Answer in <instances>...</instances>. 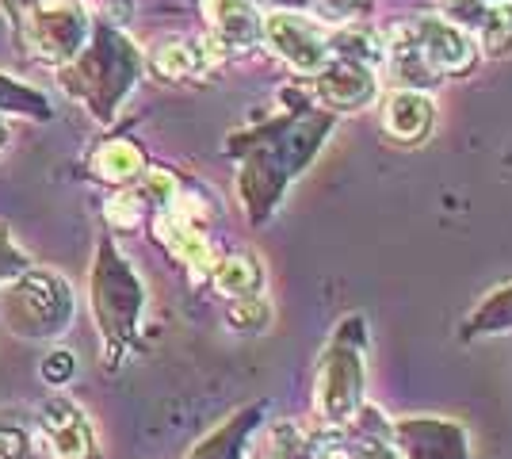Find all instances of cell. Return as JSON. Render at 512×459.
<instances>
[{
    "label": "cell",
    "instance_id": "obj_17",
    "mask_svg": "<svg viewBox=\"0 0 512 459\" xmlns=\"http://www.w3.org/2000/svg\"><path fill=\"white\" fill-rule=\"evenodd\" d=\"M211 280L222 295H230V299H249V295H260V287H264V268H260L256 257L237 253V257L214 261Z\"/></svg>",
    "mask_w": 512,
    "mask_h": 459
},
{
    "label": "cell",
    "instance_id": "obj_20",
    "mask_svg": "<svg viewBox=\"0 0 512 459\" xmlns=\"http://www.w3.org/2000/svg\"><path fill=\"white\" fill-rule=\"evenodd\" d=\"M478 46L490 58H509L512 54V4H486L478 20Z\"/></svg>",
    "mask_w": 512,
    "mask_h": 459
},
{
    "label": "cell",
    "instance_id": "obj_33",
    "mask_svg": "<svg viewBox=\"0 0 512 459\" xmlns=\"http://www.w3.org/2000/svg\"><path fill=\"white\" fill-rule=\"evenodd\" d=\"M482 4H512V0H482Z\"/></svg>",
    "mask_w": 512,
    "mask_h": 459
},
{
    "label": "cell",
    "instance_id": "obj_19",
    "mask_svg": "<svg viewBox=\"0 0 512 459\" xmlns=\"http://www.w3.org/2000/svg\"><path fill=\"white\" fill-rule=\"evenodd\" d=\"M512 329V284L493 287L482 303L474 306V314H467L463 337H490V333H505Z\"/></svg>",
    "mask_w": 512,
    "mask_h": 459
},
{
    "label": "cell",
    "instance_id": "obj_26",
    "mask_svg": "<svg viewBox=\"0 0 512 459\" xmlns=\"http://www.w3.org/2000/svg\"><path fill=\"white\" fill-rule=\"evenodd\" d=\"M146 215V203L138 192H119V196L107 199V222L119 226V230H134Z\"/></svg>",
    "mask_w": 512,
    "mask_h": 459
},
{
    "label": "cell",
    "instance_id": "obj_21",
    "mask_svg": "<svg viewBox=\"0 0 512 459\" xmlns=\"http://www.w3.org/2000/svg\"><path fill=\"white\" fill-rule=\"evenodd\" d=\"M249 421H253V410H249V417H237L234 425H226L214 437L203 440L192 459H241V433L249 429Z\"/></svg>",
    "mask_w": 512,
    "mask_h": 459
},
{
    "label": "cell",
    "instance_id": "obj_27",
    "mask_svg": "<svg viewBox=\"0 0 512 459\" xmlns=\"http://www.w3.org/2000/svg\"><path fill=\"white\" fill-rule=\"evenodd\" d=\"M440 8H444V20L455 23V27H478L482 20V12H486V4L482 0H440Z\"/></svg>",
    "mask_w": 512,
    "mask_h": 459
},
{
    "label": "cell",
    "instance_id": "obj_31",
    "mask_svg": "<svg viewBox=\"0 0 512 459\" xmlns=\"http://www.w3.org/2000/svg\"><path fill=\"white\" fill-rule=\"evenodd\" d=\"M367 0H318V8L329 16V20H348V16H356Z\"/></svg>",
    "mask_w": 512,
    "mask_h": 459
},
{
    "label": "cell",
    "instance_id": "obj_3",
    "mask_svg": "<svg viewBox=\"0 0 512 459\" xmlns=\"http://www.w3.org/2000/svg\"><path fill=\"white\" fill-rule=\"evenodd\" d=\"M16 23L23 54L46 66H69L92 39V23L81 0H4Z\"/></svg>",
    "mask_w": 512,
    "mask_h": 459
},
{
    "label": "cell",
    "instance_id": "obj_1",
    "mask_svg": "<svg viewBox=\"0 0 512 459\" xmlns=\"http://www.w3.org/2000/svg\"><path fill=\"white\" fill-rule=\"evenodd\" d=\"M367 333L360 314H348L337 322L329 345L321 352L318 379H314V410L329 429L352 425L363 410V387H367Z\"/></svg>",
    "mask_w": 512,
    "mask_h": 459
},
{
    "label": "cell",
    "instance_id": "obj_10",
    "mask_svg": "<svg viewBox=\"0 0 512 459\" xmlns=\"http://www.w3.org/2000/svg\"><path fill=\"white\" fill-rule=\"evenodd\" d=\"M314 88H318L321 104L337 111H363L375 92H379V81H375V69L356 66V62H341V58H329V66L314 77Z\"/></svg>",
    "mask_w": 512,
    "mask_h": 459
},
{
    "label": "cell",
    "instance_id": "obj_14",
    "mask_svg": "<svg viewBox=\"0 0 512 459\" xmlns=\"http://www.w3.org/2000/svg\"><path fill=\"white\" fill-rule=\"evenodd\" d=\"M46 437L58 459H88L92 456V429H88L85 414L69 402H50L43 414Z\"/></svg>",
    "mask_w": 512,
    "mask_h": 459
},
{
    "label": "cell",
    "instance_id": "obj_6",
    "mask_svg": "<svg viewBox=\"0 0 512 459\" xmlns=\"http://www.w3.org/2000/svg\"><path fill=\"white\" fill-rule=\"evenodd\" d=\"M260 39L272 46V54L283 58L291 69L318 77L329 66V31L318 20L302 16V12H264L260 16Z\"/></svg>",
    "mask_w": 512,
    "mask_h": 459
},
{
    "label": "cell",
    "instance_id": "obj_24",
    "mask_svg": "<svg viewBox=\"0 0 512 459\" xmlns=\"http://www.w3.org/2000/svg\"><path fill=\"white\" fill-rule=\"evenodd\" d=\"M142 203H157V207H172V199L180 196V184H176V176L165 173V169H146V173L138 176V188H134Z\"/></svg>",
    "mask_w": 512,
    "mask_h": 459
},
{
    "label": "cell",
    "instance_id": "obj_2",
    "mask_svg": "<svg viewBox=\"0 0 512 459\" xmlns=\"http://www.w3.org/2000/svg\"><path fill=\"white\" fill-rule=\"evenodd\" d=\"M325 131H329L325 119L302 115L291 127H283L272 138H260L256 142V153L245 161V169H241V199H245V207H249L253 219L268 215L276 207L283 184L310 161V153L321 146V134Z\"/></svg>",
    "mask_w": 512,
    "mask_h": 459
},
{
    "label": "cell",
    "instance_id": "obj_11",
    "mask_svg": "<svg viewBox=\"0 0 512 459\" xmlns=\"http://www.w3.org/2000/svg\"><path fill=\"white\" fill-rule=\"evenodd\" d=\"M432 123H436V108L428 100V92H417V88H398L383 108V127L394 142L402 146H421L428 134H432Z\"/></svg>",
    "mask_w": 512,
    "mask_h": 459
},
{
    "label": "cell",
    "instance_id": "obj_22",
    "mask_svg": "<svg viewBox=\"0 0 512 459\" xmlns=\"http://www.w3.org/2000/svg\"><path fill=\"white\" fill-rule=\"evenodd\" d=\"M260 459H306V440L291 421H279L260 444Z\"/></svg>",
    "mask_w": 512,
    "mask_h": 459
},
{
    "label": "cell",
    "instance_id": "obj_13",
    "mask_svg": "<svg viewBox=\"0 0 512 459\" xmlns=\"http://www.w3.org/2000/svg\"><path fill=\"white\" fill-rule=\"evenodd\" d=\"M157 238L169 245V253L176 261H184L192 272H211L214 268V253H211V241L203 234V226L176 211H165L157 215Z\"/></svg>",
    "mask_w": 512,
    "mask_h": 459
},
{
    "label": "cell",
    "instance_id": "obj_7",
    "mask_svg": "<svg viewBox=\"0 0 512 459\" xmlns=\"http://www.w3.org/2000/svg\"><path fill=\"white\" fill-rule=\"evenodd\" d=\"M96 310H100V322L111 337H127L134 322H138V310H142V284L138 276L130 272L127 264L115 257V249L104 245L100 249V264H96Z\"/></svg>",
    "mask_w": 512,
    "mask_h": 459
},
{
    "label": "cell",
    "instance_id": "obj_4",
    "mask_svg": "<svg viewBox=\"0 0 512 459\" xmlns=\"http://www.w3.org/2000/svg\"><path fill=\"white\" fill-rule=\"evenodd\" d=\"M138 77V50L119 35V31H92L88 46L69 62L65 85L73 88L85 104L96 108L100 119H107L115 104L123 100Z\"/></svg>",
    "mask_w": 512,
    "mask_h": 459
},
{
    "label": "cell",
    "instance_id": "obj_28",
    "mask_svg": "<svg viewBox=\"0 0 512 459\" xmlns=\"http://www.w3.org/2000/svg\"><path fill=\"white\" fill-rule=\"evenodd\" d=\"M23 268H27L23 253L12 245L8 230H0V284H4V280H12V276H23Z\"/></svg>",
    "mask_w": 512,
    "mask_h": 459
},
{
    "label": "cell",
    "instance_id": "obj_30",
    "mask_svg": "<svg viewBox=\"0 0 512 459\" xmlns=\"http://www.w3.org/2000/svg\"><path fill=\"white\" fill-rule=\"evenodd\" d=\"M73 375V356L69 352H50L43 360V379L46 383H65Z\"/></svg>",
    "mask_w": 512,
    "mask_h": 459
},
{
    "label": "cell",
    "instance_id": "obj_32",
    "mask_svg": "<svg viewBox=\"0 0 512 459\" xmlns=\"http://www.w3.org/2000/svg\"><path fill=\"white\" fill-rule=\"evenodd\" d=\"M4 142H8V131H4V123H0V150H4Z\"/></svg>",
    "mask_w": 512,
    "mask_h": 459
},
{
    "label": "cell",
    "instance_id": "obj_5",
    "mask_svg": "<svg viewBox=\"0 0 512 459\" xmlns=\"http://www.w3.org/2000/svg\"><path fill=\"white\" fill-rule=\"evenodd\" d=\"M4 318L20 337H54L73 318V291L50 272H23L4 295Z\"/></svg>",
    "mask_w": 512,
    "mask_h": 459
},
{
    "label": "cell",
    "instance_id": "obj_18",
    "mask_svg": "<svg viewBox=\"0 0 512 459\" xmlns=\"http://www.w3.org/2000/svg\"><path fill=\"white\" fill-rule=\"evenodd\" d=\"M329 58L375 69L386 58V39L367 31V27H341V31L329 35Z\"/></svg>",
    "mask_w": 512,
    "mask_h": 459
},
{
    "label": "cell",
    "instance_id": "obj_16",
    "mask_svg": "<svg viewBox=\"0 0 512 459\" xmlns=\"http://www.w3.org/2000/svg\"><path fill=\"white\" fill-rule=\"evenodd\" d=\"M214 58H218V50H211V46L172 39V43H161L153 50V69H157L161 77H169V81H184V77L207 73Z\"/></svg>",
    "mask_w": 512,
    "mask_h": 459
},
{
    "label": "cell",
    "instance_id": "obj_12",
    "mask_svg": "<svg viewBox=\"0 0 512 459\" xmlns=\"http://www.w3.org/2000/svg\"><path fill=\"white\" fill-rule=\"evenodd\" d=\"M203 8H207L214 43L222 54L249 50L260 39V16H256L253 0H203Z\"/></svg>",
    "mask_w": 512,
    "mask_h": 459
},
{
    "label": "cell",
    "instance_id": "obj_15",
    "mask_svg": "<svg viewBox=\"0 0 512 459\" xmlns=\"http://www.w3.org/2000/svg\"><path fill=\"white\" fill-rule=\"evenodd\" d=\"M92 173L107 180V184H134L138 176L146 173V153H142V146H134L130 138L104 142L100 150L92 153Z\"/></svg>",
    "mask_w": 512,
    "mask_h": 459
},
{
    "label": "cell",
    "instance_id": "obj_25",
    "mask_svg": "<svg viewBox=\"0 0 512 459\" xmlns=\"http://www.w3.org/2000/svg\"><path fill=\"white\" fill-rule=\"evenodd\" d=\"M0 108L4 111H20V115H46V100L31 88L16 85L8 77H0Z\"/></svg>",
    "mask_w": 512,
    "mask_h": 459
},
{
    "label": "cell",
    "instance_id": "obj_23",
    "mask_svg": "<svg viewBox=\"0 0 512 459\" xmlns=\"http://www.w3.org/2000/svg\"><path fill=\"white\" fill-rule=\"evenodd\" d=\"M230 326L241 333H264L272 326V303L264 295H249V299H237L230 306Z\"/></svg>",
    "mask_w": 512,
    "mask_h": 459
},
{
    "label": "cell",
    "instance_id": "obj_29",
    "mask_svg": "<svg viewBox=\"0 0 512 459\" xmlns=\"http://www.w3.org/2000/svg\"><path fill=\"white\" fill-rule=\"evenodd\" d=\"M27 437L16 425H0V459H27Z\"/></svg>",
    "mask_w": 512,
    "mask_h": 459
},
{
    "label": "cell",
    "instance_id": "obj_9",
    "mask_svg": "<svg viewBox=\"0 0 512 459\" xmlns=\"http://www.w3.org/2000/svg\"><path fill=\"white\" fill-rule=\"evenodd\" d=\"M409 31H413V43L421 50L425 66L436 77L467 73L474 66V58H478V43L463 27L448 23L444 16H417V20H409Z\"/></svg>",
    "mask_w": 512,
    "mask_h": 459
},
{
    "label": "cell",
    "instance_id": "obj_8",
    "mask_svg": "<svg viewBox=\"0 0 512 459\" xmlns=\"http://www.w3.org/2000/svg\"><path fill=\"white\" fill-rule=\"evenodd\" d=\"M398 459H470V437L459 421L448 417H406L390 425Z\"/></svg>",
    "mask_w": 512,
    "mask_h": 459
}]
</instances>
